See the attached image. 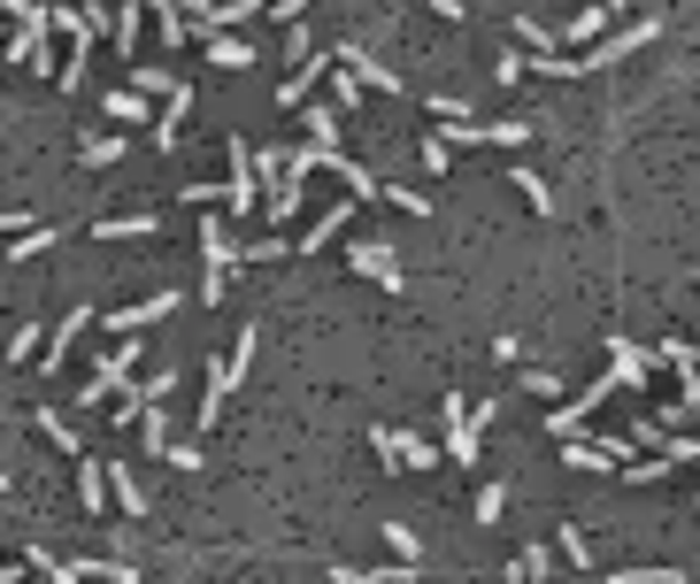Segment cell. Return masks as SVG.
<instances>
[{
	"label": "cell",
	"instance_id": "6da1fadb",
	"mask_svg": "<svg viewBox=\"0 0 700 584\" xmlns=\"http://www.w3.org/2000/svg\"><path fill=\"white\" fill-rule=\"evenodd\" d=\"M0 8L15 15L8 62H23L31 77H62V62H54V8H39V0H0Z\"/></svg>",
	"mask_w": 700,
	"mask_h": 584
},
{
	"label": "cell",
	"instance_id": "7a4b0ae2",
	"mask_svg": "<svg viewBox=\"0 0 700 584\" xmlns=\"http://www.w3.org/2000/svg\"><path fill=\"white\" fill-rule=\"evenodd\" d=\"M247 362H254V323L239 331V346L223 354V362H208V377H200V431L223 416V400H231V385H247Z\"/></svg>",
	"mask_w": 700,
	"mask_h": 584
},
{
	"label": "cell",
	"instance_id": "3957f363",
	"mask_svg": "<svg viewBox=\"0 0 700 584\" xmlns=\"http://www.w3.org/2000/svg\"><path fill=\"white\" fill-rule=\"evenodd\" d=\"M239 262H247V254L231 247L223 216H208V223H200V300H208V307L223 300V285H231V270H239Z\"/></svg>",
	"mask_w": 700,
	"mask_h": 584
},
{
	"label": "cell",
	"instance_id": "277c9868",
	"mask_svg": "<svg viewBox=\"0 0 700 584\" xmlns=\"http://www.w3.org/2000/svg\"><path fill=\"white\" fill-rule=\"evenodd\" d=\"M369 446H377V461H393V469H431L447 446H431V438H416V431H369Z\"/></svg>",
	"mask_w": 700,
	"mask_h": 584
},
{
	"label": "cell",
	"instance_id": "5b68a950",
	"mask_svg": "<svg viewBox=\"0 0 700 584\" xmlns=\"http://www.w3.org/2000/svg\"><path fill=\"white\" fill-rule=\"evenodd\" d=\"M347 270H354V278H369V285H385V292H400V254H393L385 239H354Z\"/></svg>",
	"mask_w": 700,
	"mask_h": 584
},
{
	"label": "cell",
	"instance_id": "8992f818",
	"mask_svg": "<svg viewBox=\"0 0 700 584\" xmlns=\"http://www.w3.org/2000/svg\"><path fill=\"white\" fill-rule=\"evenodd\" d=\"M101 108H108V124H124V132H155V116H163V108H155L139 85H116Z\"/></svg>",
	"mask_w": 700,
	"mask_h": 584
},
{
	"label": "cell",
	"instance_id": "52a82bcc",
	"mask_svg": "<svg viewBox=\"0 0 700 584\" xmlns=\"http://www.w3.org/2000/svg\"><path fill=\"white\" fill-rule=\"evenodd\" d=\"M501 424V400H485V408H470V424L462 431H447V461H478V438Z\"/></svg>",
	"mask_w": 700,
	"mask_h": 584
},
{
	"label": "cell",
	"instance_id": "ba28073f",
	"mask_svg": "<svg viewBox=\"0 0 700 584\" xmlns=\"http://www.w3.org/2000/svg\"><path fill=\"white\" fill-rule=\"evenodd\" d=\"M332 70H339V54H316L309 70H293V77L278 85V108H309V93H316V85H324Z\"/></svg>",
	"mask_w": 700,
	"mask_h": 584
},
{
	"label": "cell",
	"instance_id": "9c48e42d",
	"mask_svg": "<svg viewBox=\"0 0 700 584\" xmlns=\"http://www.w3.org/2000/svg\"><path fill=\"white\" fill-rule=\"evenodd\" d=\"M85 323H101V315H93V307H70V315L54 323V338H46V354H39V377H54V369H62V354L77 346V331H85Z\"/></svg>",
	"mask_w": 700,
	"mask_h": 584
},
{
	"label": "cell",
	"instance_id": "30bf717a",
	"mask_svg": "<svg viewBox=\"0 0 700 584\" xmlns=\"http://www.w3.org/2000/svg\"><path fill=\"white\" fill-rule=\"evenodd\" d=\"M170 307H177V292H147V300L116 307V315H108V331H116V338H139V323H155V315H170Z\"/></svg>",
	"mask_w": 700,
	"mask_h": 584
},
{
	"label": "cell",
	"instance_id": "8fae6325",
	"mask_svg": "<svg viewBox=\"0 0 700 584\" xmlns=\"http://www.w3.org/2000/svg\"><path fill=\"white\" fill-rule=\"evenodd\" d=\"M262 8H270V0H216V8H208V15H200L192 31H208V39H216V31H247V23H254Z\"/></svg>",
	"mask_w": 700,
	"mask_h": 584
},
{
	"label": "cell",
	"instance_id": "7c38bea8",
	"mask_svg": "<svg viewBox=\"0 0 700 584\" xmlns=\"http://www.w3.org/2000/svg\"><path fill=\"white\" fill-rule=\"evenodd\" d=\"M385 546H393V562H400V570H393V584L424 570V539H416V523H400V515H393V523H385Z\"/></svg>",
	"mask_w": 700,
	"mask_h": 584
},
{
	"label": "cell",
	"instance_id": "4fadbf2b",
	"mask_svg": "<svg viewBox=\"0 0 700 584\" xmlns=\"http://www.w3.org/2000/svg\"><path fill=\"white\" fill-rule=\"evenodd\" d=\"M608 369H616V385H647L655 354H647V346H631V338H608Z\"/></svg>",
	"mask_w": 700,
	"mask_h": 584
},
{
	"label": "cell",
	"instance_id": "5bb4252c",
	"mask_svg": "<svg viewBox=\"0 0 700 584\" xmlns=\"http://www.w3.org/2000/svg\"><path fill=\"white\" fill-rule=\"evenodd\" d=\"M347 208H354V200H332V208H324V216H316V223L301 231V262H309V254H324V247H332V239L347 231Z\"/></svg>",
	"mask_w": 700,
	"mask_h": 584
},
{
	"label": "cell",
	"instance_id": "9a60e30c",
	"mask_svg": "<svg viewBox=\"0 0 700 584\" xmlns=\"http://www.w3.org/2000/svg\"><path fill=\"white\" fill-rule=\"evenodd\" d=\"M647 39H655V15H647V23H631V31H616V39H600V46L585 54V70H600V62H616V54H639Z\"/></svg>",
	"mask_w": 700,
	"mask_h": 584
},
{
	"label": "cell",
	"instance_id": "2e32d148",
	"mask_svg": "<svg viewBox=\"0 0 700 584\" xmlns=\"http://www.w3.org/2000/svg\"><path fill=\"white\" fill-rule=\"evenodd\" d=\"M108 461H77V508H93V515H108Z\"/></svg>",
	"mask_w": 700,
	"mask_h": 584
},
{
	"label": "cell",
	"instance_id": "e0dca14e",
	"mask_svg": "<svg viewBox=\"0 0 700 584\" xmlns=\"http://www.w3.org/2000/svg\"><path fill=\"white\" fill-rule=\"evenodd\" d=\"M192 116V85H177L170 101H163V116H155V132H147V146H177V124Z\"/></svg>",
	"mask_w": 700,
	"mask_h": 584
},
{
	"label": "cell",
	"instance_id": "ac0fdd59",
	"mask_svg": "<svg viewBox=\"0 0 700 584\" xmlns=\"http://www.w3.org/2000/svg\"><path fill=\"white\" fill-rule=\"evenodd\" d=\"M108 492H116V508H124V515H147V492H139V477H132V461H124V453L108 461Z\"/></svg>",
	"mask_w": 700,
	"mask_h": 584
},
{
	"label": "cell",
	"instance_id": "d6986e66",
	"mask_svg": "<svg viewBox=\"0 0 700 584\" xmlns=\"http://www.w3.org/2000/svg\"><path fill=\"white\" fill-rule=\"evenodd\" d=\"M208 62H216V70H247V62H254V39H239V31H216V39H208Z\"/></svg>",
	"mask_w": 700,
	"mask_h": 584
},
{
	"label": "cell",
	"instance_id": "ffe728a7",
	"mask_svg": "<svg viewBox=\"0 0 700 584\" xmlns=\"http://www.w3.org/2000/svg\"><path fill=\"white\" fill-rule=\"evenodd\" d=\"M339 62H347L354 77H369V85H377V93H400V85H408V77H393V70H385V62H369V54H362V46H339Z\"/></svg>",
	"mask_w": 700,
	"mask_h": 584
},
{
	"label": "cell",
	"instance_id": "44dd1931",
	"mask_svg": "<svg viewBox=\"0 0 700 584\" xmlns=\"http://www.w3.org/2000/svg\"><path fill=\"white\" fill-rule=\"evenodd\" d=\"M93 239H155V216H147V208H139V216H101Z\"/></svg>",
	"mask_w": 700,
	"mask_h": 584
},
{
	"label": "cell",
	"instance_id": "7402d4cb",
	"mask_svg": "<svg viewBox=\"0 0 700 584\" xmlns=\"http://www.w3.org/2000/svg\"><path fill=\"white\" fill-rule=\"evenodd\" d=\"M46 338H54V331H39V323H15V338H8V362H15V369H31V362L46 354Z\"/></svg>",
	"mask_w": 700,
	"mask_h": 584
},
{
	"label": "cell",
	"instance_id": "603a6c76",
	"mask_svg": "<svg viewBox=\"0 0 700 584\" xmlns=\"http://www.w3.org/2000/svg\"><path fill=\"white\" fill-rule=\"evenodd\" d=\"M562 461H570V469H624L600 438H570V446H562Z\"/></svg>",
	"mask_w": 700,
	"mask_h": 584
},
{
	"label": "cell",
	"instance_id": "cb8c5ba5",
	"mask_svg": "<svg viewBox=\"0 0 700 584\" xmlns=\"http://www.w3.org/2000/svg\"><path fill=\"white\" fill-rule=\"evenodd\" d=\"M54 239H62V223H39V231H23V239H8V262H39Z\"/></svg>",
	"mask_w": 700,
	"mask_h": 584
},
{
	"label": "cell",
	"instance_id": "d4e9b609",
	"mask_svg": "<svg viewBox=\"0 0 700 584\" xmlns=\"http://www.w3.org/2000/svg\"><path fill=\"white\" fill-rule=\"evenodd\" d=\"M470 515H478V523L493 531V523L509 515V484H501V477H493V484H478V500H470Z\"/></svg>",
	"mask_w": 700,
	"mask_h": 584
},
{
	"label": "cell",
	"instance_id": "484cf974",
	"mask_svg": "<svg viewBox=\"0 0 700 584\" xmlns=\"http://www.w3.org/2000/svg\"><path fill=\"white\" fill-rule=\"evenodd\" d=\"M309 139L324 146V154H339V146H332L339 139V108H332V101H309Z\"/></svg>",
	"mask_w": 700,
	"mask_h": 584
},
{
	"label": "cell",
	"instance_id": "4316f807",
	"mask_svg": "<svg viewBox=\"0 0 700 584\" xmlns=\"http://www.w3.org/2000/svg\"><path fill=\"white\" fill-rule=\"evenodd\" d=\"M124 146H132V139H116V132H93V139L77 146V161H85V169H108V161H116Z\"/></svg>",
	"mask_w": 700,
	"mask_h": 584
},
{
	"label": "cell",
	"instance_id": "83f0119b",
	"mask_svg": "<svg viewBox=\"0 0 700 584\" xmlns=\"http://www.w3.org/2000/svg\"><path fill=\"white\" fill-rule=\"evenodd\" d=\"M516 393L546 400V408H562V377H554V369H524V377H516Z\"/></svg>",
	"mask_w": 700,
	"mask_h": 584
},
{
	"label": "cell",
	"instance_id": "f1b7e54d",
	"mask_svg": "<svg viewBox=\"0 0 700 584\" xmlns=\"http://www.w3.org/2000/svg\"><path fill=\"white\" fill-rule=\"evenodd\" d=\"M608 15H616V8H577V15L562 23V39H600V31H608Z\"/></svg>",
	"mask_w": 700,
	"mask_h": 584
},
{
	"label": "cell",
	"instance_id": "f546056e",
	"mask_svg": "<svg viewBox=\"0 0 700 584\" xmlns=\"http://www.w3.org/2000/svg\"><path fill=\"white\" fill-rule=\"evenodd\" d=\"M516 192H524V200L539 208V216H554V185H546L539 169H516Z\"/></svg>",
	"mask_w": 700,
	"mask_h": 584
},
{
	"label": "cell",
	"instance_id": "4dcf8cb0",
	"mask_svg": "<svg viewBox=\"0 0 700 584\" xmlns=\"http://www.w3.org/2000/svg\"><path fill=\"white\" fill-rule=\"evenodd\" d=\"M554 546H562V562H570V570H585V562H593V546H585V531H577V523H562V531H554Z\"/></svg>",
	"mask_w": 700,
	"mask_h": 584
},
{
	"label": "cell",
	"instance_id": "1f68e13d",
	"mask_svg": "<svg viewBox=\"0 0 700 584\" xmlns=\"http://www.w3.org/2000/svg\"><path fill=\"white\" fill-rule=\"evenodd\" d=\"M516 39H524L531 54H554V31H546V15H516Z\"/></svg>",
	"mask_w": 700,
	"mask_h": 584
},
{
	"label": "cell",
	"instance_id": "d6a6232c",
	"mask_svg": "<svg viewBox=\"0 0 700 584\" xmlns=\"http://www.w3.org/2000/svg\"><path fill=\"white\" fill-rule=\"evenodd\" d=\"M524 139H531L524 116H501V124H485V146H524Z\"/></svg>",
	"mask_w": 700,
	"mask_h": 584
},
{
	"label": "cell",
	"instance_id": "836d02e7",
	"mask_svg": "<svg viewBox=\"0 0 700 584\" xmlns=\"http://www.w3.org/2000/svg\"><path fill=\"white\" fill-rule=\"evenodd\" d=\"M385 208H400V216H431V200L408 192V185H385Z\"/></svg>",
	"mask_w": 700,
	"mask_h": 584
},
{
	"label": "cell",
	"instance_id": "e575fe53",
	"mask_svg": "<svg viewBox=\"0 0 700 584\" xmlns=\"http://www.w3.org/2000/svg\"><path fill=\"white\" fill-rule=\"evenodd\" d=\"M524 77H531L524 54H493V85H524Z\"/></svg>",
	"mask_w": 700,
	"mask_h": 584
},
{
	"label": "cell",
	"instance_id": "d590c367",
	"mask_svg": "<svg viewBox=\"0 0 700 584\" xmlns=\"http://www.w3.org/2000/svg\"><path fill=\"white\" fill-rule=\"evenodd\" d=\"M608 584H686L678 570H608Z\"/></svg>",
	"mask_w": 700,
	"mask_h": 584
},
{
	"label": "cell",
	"instance_id": "8d00e7d4",
	"mask_svg": "<svg viewBox=\"0 0 700 584\" xmlns=\"http://www.w3.org/2000/svg\"><path fill=\"white\" fill-rule=\"evenodd\" d=\"M39 431L54 438V446H62V453H77V431H70V424H62V416H54V408H39Z\"/></svg>",
	"mask_w": 700,
	"mask_h": 584
},
{
	"label": "cell",
	"instance_id": "74e56055",
	"mask_svg": "<svg viewBox=\"0 0 700 584\" xmlns=\"http://www.w3.org/2000/svg\"><path fill=\"white\" fill-rule=\"evenodd\" d=\"M516 562H524V577H531V584H554V562H546V546H524Z\"/></svg>",
	"mask_w": 700,
	"mask_h": 584
},
{
	"label": "cell",
	"instance_id": "f35d334b",
	"mask_svg": "<svg viewBox=\"0 0 700 584\" xmlns=\"http://www.w3.org/2000/svg\"><path fill=\"white\" fill-rule=\"evenodd\" d=\"M285 161H293V154H278V146H262V154H254V169H262V185H278V177H285Z\"/></svg>",
	"mask_w": 700,
	"mask_h": 584
},
{
	"label": "cell",
	"instance_id": "ab89813d",
	"mask_svg": "<svg viewBox=\"0 0 700 584\" xmlns=\"http://www.w3.org/2000/svg\"><path fill=\"white\" fill-rule=\"evenodd\" d=\"M339 70H347V62H339ZM354 93H362V77H354V70H347V77H332V108H354Z\"/></svg>",
	"mask_w": 700,
	"mask_h": 584
},
{
	"label": "cell",
	"instance_id": "60d3db41",
	"mask_svg": "<svg viewBox=\"0 0 700 584\" xmlns=\"http://www.w3.org/2000/svg\"><path fill=\"white\" fill-rule=\"evenodd\" d=\"M662 469H678V461H662V453H655V461H631V469H624V477H631V484H655V477H662Z\"/></svg>",
	"mask_w": 700,
	"mask_h": 584
},
{
	"label": "cell",
	"instance_id": "b9f144b4",
	"mask_svg": "<svg viewBox=\"0 0 700 584\" xmlns=\"http://www.w3.org/2000/svg\"><path fill=\"white\" fill-rule=\"evenodd\" d=\"M332 584H393V577H369V570H354V562H332Z\"/></svg>",
	"mask_w": 700,
	"mask_h": 584
},
{
	"label": "cell",
	"instance_id": "7bdbcfd3",
	"mask_svg": "<svg viewBox=\"0 0 700 584\" xmlns=\"http://www.w3.org/2000/svg\"><path fill=\"white\" fill-rule=\"evenodd\" d=\"M431 15H447V23H455V15H470V8H462V0H431Z\"/></svg>",
	"mask_w": 700,
	"mask_h": 584
},
{
	"label": "cell",
	"instance_id": "ee69618b",
	"mask_svg": "<svg viewBox=\"0 0 700 584\" xmlns=\"http://www.w3.org/2000/svg\"><path fill=\"white\" fill-rule=\"evenodd\" d=\"M608 8H624V0H608Z\"/></svg>",
	"mask_w": 700,
	"mask_h": 584
},
{
	"label": "cell",
	"instance_id": "f6af8a7d",
	"mask_svg": "<svg viewBox=\"0 0 700 584\" xmlns=\"http://www.w3.org/2000/svg\"><path fill=\"white\" fill-rule=\"evenodd\" d=\"M693 362H700V346H693Z\"/></svg>",
	"mask_w": 700,
	"mask_h": 584
},
{
	"label": "cell",
	"instance_id": "bcb514c9",
	"mask_svg": "<svg viewBox=\"0 0 700 584\" xmlns=\"http://www.w3.org/2000/svg\"><path fill=\"white\" fill-rule=\"evenodd\" d=\"M39 584H46V577H39Z\"/></svg>",
	"mask_w": 700,
	"mask_h": 584
},
{
	"label": "cell",
	"instance_id": "7dc6e473",
	"mask_svg": "<svg viewBox=\"0 0 700 584\" xmlns=\"http://www.w3.org/2000/svg\"><path fill=\"white\" fill-rule=\"evenodd\" d=\"M693 508H700V500H693Z\"/></svg>",
	"mask_w": 700,
	"mask_h": 584
}]
</instances>
